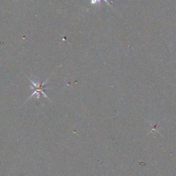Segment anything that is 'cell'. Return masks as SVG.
<instances>
[{
	"label": "cell",
	"instance_id": "cell-1",
	"mask_svg": "<svg viewBox=\"0 0 176 176\" xmlns=\"http://www.w3.org/2000/svg\"><path fill=\"white\" fill-rule=\"evenodd\" d=\"M29 81L31 83L32 85L30 86V88L31 89H33V93L32 94V95L30 97L28 98V99L27 100V101H28L29 99H30V98H32L33 97V96H35V95H37V98H40V96H41V94L43 95V96H44L45 98H48V96H47L46 94H45V92H44V88H45V83L48 81V79H47V80H45V81H44L43 83H41L40 81H38V82H35L33 81L32 80L30 79H29Z\"/></svg>",
	"mask_w": 176,
	"mask_h": 176
},
{
	"label": "cell",
	"instance_id": "cell-2",
	"mask_svg": "<svg viewBox=\"0 0 176 176\" xmlns=\"http://www.w3.org/2000/svg\"><path fill=\"white\" fill-rule=\"evenodd\" d=\"M102 0H91L90 3L91 4L94 5V4H100Z\"/></svg>",
	"mask_w": 176,
	"mask_h": 176
},
{
	"label": "cell",
	"instance_id": "cell-3",
	"mask_svg": "<svg viewBox=\"0 0 176 176\" xmlns=\"http://www.w3.org/2000/svg\"><path fill=\"white\" fill-rule=\"evenodd\" d=\"M158 125H155V126L154 127H152V130H151V131H154L155 130H156V131H158Z\"/></svg>",
	"mask_w": 176,
	"mask_h": 176
},
{
	"label": "cell",
	"instance_id": "cell-4",
	"mask_svg": "<svg viewBox=\"0 0 176 176\" xmlns=\"http://www.w3.org/2000/svg\"><path fill=\"white\" fill-rule=\"evenodd\" d=\"M103 1H105V2H106V3H107V4H108V5H109V6H111V4H110V3H109V1H107V0H103Z\"/></svg>",
	"mask_w": 176,
	"mask_h": 176
}]
</instances>
